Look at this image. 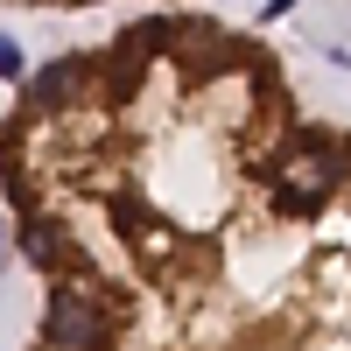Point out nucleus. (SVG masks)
<instances>
[{
    "label": "nucleus",
    "mask_w": 351,
    "mask_h": 351,
    "mask_svg": "<svg viewBox=\"0 0 351 351\" xmlns=\"http://www.w3.org/2000/svg\"><path fill=\"white\" fill-rule=\"evenodd\" d=\"M112 330H120V316H112L92 288H56L49 295V316H43L49 351H106Z\"/></svg>",
    "instance_id": "f257e3e1"
},
{
    "label": "nucleus",
    "mask_w": 351,
    "mask_h": 351,
    "mask_svg": "<svg viewBox=\"0 0 351 351\" xmlns=\"http://www.w3.org/2000/svg\"><path fill=\"white\" fill-rule=\"evenodd\" d=\"M337 176H344V141L309 134V141H295V148L281 155V204L288 211H316V204L337 190Z\"/></svg>",
    "instance_id": "f03ea898"
},
{
    "label": "nucleus",
    "mask_w": 351,
    "mask_h": 351,
    "mask_svg": "<svg viewBox=\"0 0 351 351\" xmlns=\"http://www.w3.org/2000/svg\"><path fill=\"white\" fill-rule=\"evenodd\" d=\"M84 77H92V64H84V56H64V64H49V71L36 77V106H71V99L84 92Z\"/></svg>",
    "instance_id": "7ed1b4c3"
},
{
    "label": "nucleus",
    "mask_w": 351,
    "mask_h": 351,
    "mask_svg": "<svg viewBox=\"0 0 351 351\" xmlns=\"http://www.w3.org/2000/svg\"><path fill=\"white\" fill-rule=\"evenodd\" d=\"M21 253L36 260V267H77V253L64 246V232H56L49 218H28L21 225Z\"/></svg>",
    "instance_id": "20e7f679"
},
{
    "label": "nucleus",
    "mask_w": 351,
    "mask_h": 351,
    "mask_svg": "<svg viewBox=\"0 0 351 351\" xmlns=\"http://www.w3.org/2000/svg\"><path fill=\"white\" fill-rule=\"evenodd\" d=\"M112 225H120L127 239H148V232H155V211H148L141 197H112Z\"/></svg>",
    "instance_id": "39448f33"
},
{
    "label": "nucleus",
    "mask_w": 351,
    "mask_h": 351,
    "mask_svg": "<svg viewBox=\"0 0 351 351\" xmlns=\"http://www.w3.org/2000/svg\"><path fill=\"white\" fill-rule=\"evenodd\" d=\"M21 71V56H14V43H0V77H14Z\"/></svg>",
    "instance_id": "423d86ee"
}]
</instances>
